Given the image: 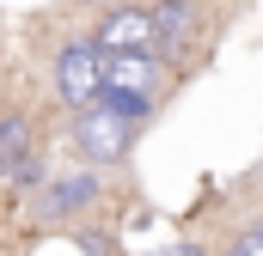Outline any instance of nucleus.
<instances>
[{
    "mask_svg": "<svg viewBox=\"0 0 263 256\" xmlns=\"http://www.w3.org/2000/svg\"><path fill=\"white\" fill-rule=\"evenodd\" d=\"M73 140H80V153L86 159H98V165H117L123 153H129L135 140V116H123L117 104H92V110H80V122H73Z\"/></svg>",
    "mask_w": 263,
    "mask_h": 256,
    "instance_id": "1",
    "label": "nucleus"
},
{
    "mask_svg": "<svg viewBox=\"0 0 263 256\" xmlns=\"http://www.w3.org/2000/svg\"><path fill=\"white\" fill-rule=\"evenodd\" d=\"M55 86H62L67 104L92 110V104H98V49H92V43L62 49V61H55Z\"/></svg>",
    "mask_w": 263,
    "mask_h": 256,
    "instance_id": "2",
    "label": "nucleus"
},
{
    "mask_svg": "<svg viewBox=\"0 0 263 256\" xmlns=\"http://www.w3.org/2000/svg\"><path fill=\"white\" fill-rule=\"evenodd\" d=\"M153 37H159V25H153L147 12H110L104 31H98V49H104V55H147Z\"/></svg>",
    "mask_w": 263,
    "mask_h": 256,
    "instance_id": "3",
    "label": "nucleus"
},
{
    "mask_svg": "<svg viewBox=\"0 0 263 256\" xmlns=\"http://www.w3.org/2000/svg\"><path fill=\"white\" fill-rule=\"evenodd\" d=\"M233 256H263V232H251V238H239V250Z\"/></svg>",
    "mask_w": 263,
    "mask_h": 256,
    "instance_id": "4",
    "label": "nucleus"
},
{
    "mask_svg": "<svg viewBox=\"0 0 263 256\" xmlns=\"http://www.w3.org/2000/svg\"><path fill=\"white\" fill-rule=\"evenodd\" d=\"M0 171H6V153H0Z\"/></svg>",
    "mask_w": 263,
    "mask_h": 256,
    "instance_id": "5",
    "label": "nucleus"
}]
</instances>
